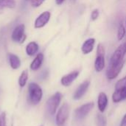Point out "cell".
Instances as JSON below:
<instances>
[{
	"mask_svg": "<svg viewBox=\"0 0 126 126\" xmlns=\"http://www.w3.org/2000/svg\"><path fill=\"white\" fill-rule=\"evenodd\" d=\"M43 91L41 87L36 83H30L28 86L27 102L31 106L38 105L42 99Z\"/></svg>",
	"mask_w": 126,
	"mask_h": 126,
	"instance_id": "obj_1",
	"label": "cell"
},
{
	"mask_svg": "<svg viewBox=\"0 0 126 126\" xmlns=\"http://www.w3.org/2000/svg\"><path fill=\"white\" fill-rule=\"evenodd\" d=\"M62 94L59 92H57L48 99L46 104V109L49 115L52 116L55 114L62 100Z\"/></svg>",
	"mask_w": 126,
	"mask_h": 126,
	"instance_id": "obj_2",
	"label": "cell"
},
{
	"mask_svg": "<svg viewBox=\"0 0 126 126\" xmlns=\"http://www.w3.org/2000/svg\"><path fill=\"white\" fill-rule=\"evenodd\" d=\"M69 115V106L67 103H64L59 109L56 117L55 123L57 126H63L68 120Z\"/></svg>",
	"mask_w": 126,
	"mask_h": 126,
	"instance_id": "obj_3",
	"label": "cell"
},
{
	"mask_svg": "<svg viewBox=\"0 0 126 126\" xmlns=\"http://www.w3.org/2000/svg\"><path fill=\"white\" fill-rule=\"evenodd\" d=\"M126 55V42L120 44L117 49L114 51L110 61L109 66L117 65L124 60V57Z\"/></svg>",
	"mask_w": 126,
	"mask_h": 126,
	"instance_id": "obj_4",
	"label": "cell"
},
{
	"mask_svg": "<svg viewBox=\"0 0 126 126\" xmlns=\"http://www.w3.org/2000/svg\"><path fill=\"white\" fill-rule=\"evenodd\" d=\"M94 106V103L91 102V103H88L86 104H84V105L78 107L75 111V118L78 120H83L89 114V113L93 109Z\"/></svg>",
	"mask_w": 126,
	"mask_h": 126,
	"instance_id": "obj_5",
	"label": "cell"
},
{
	"mask_svg": "<svg viewBox=\"0 0 126 126\" xmlns=\"http://www.w3.org/2000/svg\"><path fill=\"white\" fill-rule=\"evenodd\" d=\"M126 63V60L124 59L123 61H121L120 63H119L117 65H114V66H109V67L107 69L106 72V77L109 80H114V78H116L119 74L120 73L121 70L123 69L124 64Z\"/></svg>",
	"mask_w": 126,
	"mask_h": 126,
	"instance_id": "obj_6",
	"label": "cell"
},
{
	"mask_svg": "<svg viewBox=\"0 0 126 126\" xmlns=\"http://www.w3.org/2000/svg\"><path fill=\"white\" fill-rule=\"evenodd\" d=\"M24 30H25V26L24 24H20L17 26L13 31L12 32V40L14 42H19V43H23L26 38V35L24 34Z\"/></svg>",
	"mask_w": 126,
	"mask_h": 126,
	"instance_id": "obj_7",
	"label": "cell"
},
{
	"mask_svg": "<svg viewBox=\"0 0 126 126\" xmlns=\"http://www.w3.org/2000/svg\"><path fill=\"white\" fill-rule=\"evenodd\" d=\"M51 17V13L49 11H45L38 16L35 21L34 27L35 29H39L44 27L49 21Z\"/></svg>",
	"mask_w": 126,
	"mask_h": 126,
	"instance_id": "obj_8",
	"label": "cell"
},
{
	"mask_svg": "<svg viewBox=\"0 0 126 126\" xmlns=\"http://www.w3.org/2000/svg\"><path fill=\"white\" fill-rule=\"evenodd\" d=\"M89 85H90L89 80H85L84 82H83L76 89V91L73 95V99L76 100L81 99L83 97V95L86 94V92H87V90L89 87Z\"/></svg>",
	"mask_w": 126,
	"mask_h": 126,
	"instance_id": "obj_9",
	"label": "cell"
},
{
	"mask_svg": "<svg viewBox=\"0 0 126 126\" xmlns=\"http://www.w3.org/2000/svg\"><path fill=\"white\" fill-rule=\"evenodd\" d=\"M79 74H80V72L78 71H73V72L63 76L61 79V83L65 87L69 86L76 80V78L78 77Z\"/></svg>",
	"mask_w": 126,
	"mask_h": 126,
	"instance_id": "obj_10",
	"label": "cell"
},
{
	"mask_svg": "<svg viewBox=\"0 0 126 126\" xmlns=\"http://www.w3.org/2000/svg\"><path fill=\"white\" fill-rule=\"evenodd\" d=\"M126 99V86L121 87L114 92L112 95V100L114 103H118Z\"/></svg>",
	"mask_w": 126,
	"mask_h": 126,
	"instance_id": "obj_11",
	"label": "cell"
},
{
	"mask_svg": "<svg viewBox=\"0 0 126 126\" xmlns=\"http://www.w3.org/2000/svg\"><path fill=\"white\" fill-rule=\"evenodd\" d=\"M94 44H95V39L94 38H90L86 39L83 42V44L81 47L82 52L84 55H88V54L91 53L94 49Z\"/></svg>",
	"mask_w": 126,
	"mask_h": 126,
	"instance_id": "obj_12",
	"label": "cell"
},
{
	"mask_svg": "<svg viewBox=\"0 0 126 126\" xmlns=\"http://www.w3.org/2000/svg\"><path fill=\"white\" fill-rule=\"evenodd\" d=\"M109 100L105 92H100L97 98V106L100 112H104L108 106Z\"/></svg>",
	"mask_w": 126,
	"mask_h": 126,
	"instance_id": "obj_13",
	"label": "cell"
},
{
	"mask_svg": "<svg viewBox=\"0 0 126 126\" xmlns=\"http://www.w3.org/2000/svg\"><path fill=\"white\" fill-rule=\"evenodd\" d=\"M105 65V54H97V57L94 61V69L96 72H100L101 71H103Z\"/></svg>",
	"mask_w": 126,
	"mask_h": 126,
	"instance_id": "obj_14",
	"label": "cell"
},
{
	"mask_svg": "<svg viewBox=\"0 0 126 126\" xmlns=\"http://www.w3.org/2000/svg\"><path fill=\"white\" fill-rule=\"evenodd\" d=\"M44 59V54L43 53H38L35 56V59L32 61V63L30 64V69L32 71H37L38 69H39L40 67L41 66L42 63H43Z\"/></svg>",
	"mask_w": 126,
	"mask_h": 126,
	"instance_id": "obj_15",
	"label": "cell"
},
{
	"mask_svg": "<svg viewBox=\"0 0 126 126\" xmlns=\"http://www.w3.org/2000/svg\"><path fill=\"white\" fill-rule=\"evenodd\" d=\"M8 60L10 66L13 69H18L21 66V60L17 55L10 53L8 54Z\"/></svg>",
	"mask_w": 126,
	"mask_h": 126,
	"instance_id": "obj_16",
	"label": "cell"
},
{
	"mask_svg": "<svg viewBox=\"0 0 126 126\" xmlns=\"http://www.w3.org/2000/svg\"><path fill=\"white\" fill-rule=\"evenodd\" d=\"M38 49H39V47L38 44L35 41H31L27 45L26 53L29 56H33L35 55V54L37 53V52L38 51Z\"/></svg>",
	"mask_w": 126,
	"mask_h": 126,
	"instance_id": "obj_17",
	"label": "cell"
},
{
	"mask_svg": "<svg viewBox=\"0 0 126 126\" xmlns=\"http://www.w3.org/2000/svg\"><path fill=\"white\" fill-rule=\"evenodd\" d=\"M16 6L15 0H0V14L4 8H14Z\"/></svg>",
	"mask_w": 126,
	"mask_h": 126,
	"instance_id": "obj_18",
	"label": "cell"
},
{
	"mask_svg": "<svg viewBox=\"0 0 126 126\" xmlns=\"http://www.w3.org/2000/svg\"><path fill=\"white\" fill-rule=\"evenodd\" d=\"M28 77H29V74H28V71L27 69L24 70L21 75L19 76L18 78V85L21 88H23L26 86L27 80H28Z\"/></svg>",
	"mask_w": 126,
	"mask_h": 126,
	"instance_id": "obj_19",
	"label": "cell"
},
{
	"mask_svg": "<svg viewBox=\"0 0 126 126\" xmlns=\"http://www.w3.org/2000/svg\"><path fill=\"white\" fill-rule=\"evenodd\" d=\"M96 126H107V120L104 115L97 114L96 117Z\"/></svg>",
	"mask_w": 126,
	"mask_h": 126,
	"instance_id": "obj_20",
	"label": "cell"
},
{
	"mask_svg": "<svg viewBox=\"0 0 126 126\" xmlns=\"http://www.w3.org/2000/svg\"><path fill=\"white\" fill-rule=\"evenodd\" d=\"M126 35V28L123 24H120L117 31V39L118 41H122Z\"/></svg>",
	"mask_w": 126,
	"mask_h": 126,
	"instance_id": "obj_21",
	"label": "cell"
},
{
	"mask_svg": "<svg viewBox=\"0 0 126 126\" xmlns=\"http://www.w3.org/2000/svg\"><path fill=\"white\" fill-rule=\"evenodd\" d=\"M126 86V76L124 77L123 78L120 79V80H118L117 83H116V85H115V89H118L121 87H124Z\"/></svg>",
	"mask_w": 126,
	"mask_h": 126,
	"instance_id": "obj_22",
	"label": "cell"
},
{
	"mask_svg": "<svg viewBox=\"0 0 126 126\" xmlns=\"http://www.w3.org/2000/svg\"><path fill=\"white\" fill-rule=\"evenodd\" d=\"M0 126H7L6 114L4 111L0 114Z\"/></svg>",
	"mask_w": 126,
	"mask_h": 126,
	"instance_id": "obj_23",
	"label": "cell"
},
{
	"mask_svg": "<svg viewBox=\"0 0 126 126\" xmlns=\"http://www.w3.org/2000/svg\"><path fill=\"white\" fill-rule=\"evenodd\" d=\"M99 15H100V12H99V10L98 9H94L92 13H91V19L92 21H95L99 17Z\"/></svg>",
	"mask_w": 126,
	"mask_h": 126,
	"instance_id": "obj_24",
	"label": "cell"
},
{
	"mask_svg": "<svg viewBox=\"0 0 126 126\" xmlns=\"http://www.w3.org/2000/svg\"><path fill=\"white\" fill-rule=\"evenodd\" d=\"M45 0H31V4L32 7H39L40 5H41L44 1Z\"/></svg>",
	"mask_w": 126,
	"mask_h": 126,
	"instance_id": "obj_25",
	"label": "cell"
},
{
	"mask_svg": "<svg viewBox=\"0 0 126 126\" xmlns=\"http://www.w3.org/2000/svg\"><path fill=\"white\" fill-rule=\"evenodd\" d=\"M47 77H48V71H47V70H44L40 75V79H41V80H45Z\"/></svg>",
	"mask_w": 126,
	"mask_h": 126,
	"instance_id": "obj_26",
	"label": "cell"
},
{
	"mask_svg": "<svg viewBox=\"0 0 126 126\" xmlns=\"http://www.w3.org/2000/svg\"><path fill=\"white\" fill-rule=\"evenodd\" d=\"M120 126H126V114L124 115L122 121H121V123H120Z\"/></svg>",
	"mask_w": 126,
	"mask_h": 126,
	"instance_id": "obj_27",
	"label": "cell"
},
{
	"mask_svg": "<svg viewBox=\"0 0 126 126\" xmlns=\"http://www.w3.org/2000/svg\"><path fill=\"white\" fill-rule=\"evenodd\" d=\"M64 1L65 0H55V2H56V4L58 5H61V4H62L64 2Z\"/></svg>",
	"mask_w": 126,
	"mask_h": 126,
	"instance_id": "obj_28",
	"label": "cell"
},
{
	"mask_svg": "<svg viewBox=\"0 0 126 126\" xmlns=\"http://www.w3.org/2000/svg\"><path fill=\"white\" fill-rule=\"evenodd\" d=\"M26 1H31V0H26Z\"/></svg>",
	"mask_w": 126,
	"mask_h": 126,
	"instance_id": "obj_29",
	"label": "cell"
},
{
	"mask_svg": "<svg viewBox=\"0 0 126 126\" xmlns=\"http://www.w3.org/2000/svg\"></svg>",
	"mask_w": 126,
	"mask_h": 126,
	"instance_id": "obj_30",
	"label": "cell"
},
{
	"mask_svg": "<svg viewBox=\"0 0 126 126\" xmlns=\"http://www.w3.org/2000/svg\"></svg>",
	"mask_w": 126,
	"mask_h": 126,
	"instance_id": "obj_31",
	"label": "cell"
}]
</instances>
